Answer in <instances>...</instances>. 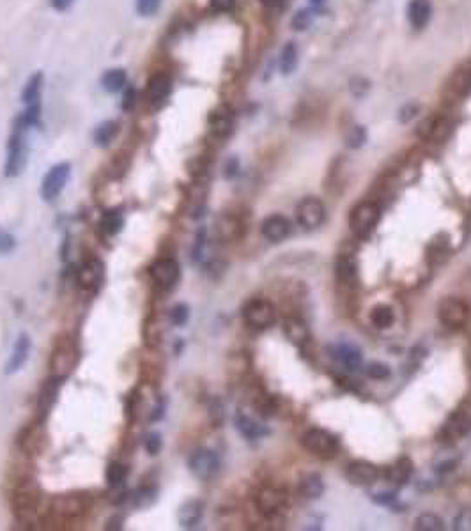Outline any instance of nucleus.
<instances>
[{"mask_svg":"<svg viewBox=\"0 0 471 531\" xmlns=\"http://www.w3.org/2000/svg\"><path fill=\"white\" fill-rule=\"evenodd\" d=\"M381 222V208L372 201L356 204L349 213V229L360 239H367L374 234Z\"/></svg>","mask_w":471,"mask_h":531,"instance_id":"f257e3e1","label":"nucleus"},{"mask_svg":"<svg viewBox=\"0 0 471 531\" xmlns=\"http://www.w3.org/2000/svg\"><path fill=\"white\" fill-rule=\"evenodd\" d=\"M301 446L308 454L316 455L319 458H334L338 454V450H341L338 437L335 434H331L330 430L319 429V427L308 429L301 436Z\"/></svg>","mask_w":471,"mask_h":531,"instance_id":"f03ea898","label":"nucleus"},{"mask_svg":"<svg viewBox=\"0 0 471 531\" xmlns=\"http://www.w3.org/2000/svg\"><path fill=\"white\" fill-rule=\"evenodd\" d=\"M470 317H471V308L464 299L455 298V296H448V298L439 301L438 319H439V323L445 324L446 327L460 330V327L466 326Z\"/></svg>","mask_w":471,"mask_h":531,"instance_id":"7ed1b4c3","label":"nucleus"},{"mask_svg":"<svg viewBox=\"0 0 471 531\" xmlns=\"http://www.w3.org/2000/svg\"><path fill=\"white\" fill-rule=\"evenodd\" d=\"M471 432V413L467 409H455L452 415L446 418V422L443 423L441 430H439L438 441L439 443L446 444H455L457 441H460L463 437H466Z\"/></svg>","mask_w":471,"mask_h":531,"instance_id":"20e7f679","label":"nucleus"},{"mask_svg":"<svg viewBox=\"0 0 471 531\" xmlns=\"http://www.w3.org/2000/svg\"><path fill=\"white\" fill-rule=\"evenodd\" d=\"M25 127L16 123L15 131L11 133L8 146V160H6V175L8 177H16L23 172L27 165V146L25 137H23Z\"/></svg>","mask_w":471,"mask_h":531,"instance_id":"39448f33","label":"nucleus"},{"mask_svg":"<svg viewBox=\"0 0 471 531\" xmlns=\"http://www.w3.org/2000/svg\"><path fill=\"white\" fill-rule=\"evenodd\" d=\"M296 220L303 229L316 230L326 220V208L317 196H305L296 206Z\"/></svg>","mask_w":471,"mask_h":531,"instance_id":"423d86ee","label":"nucleus"},{"mask_svg":"<svg viewBox=\"0 0 471 531\" xmlns=\"http://www.w3.org/2000/svg\"><path fill=\"white\" fill-rule=\"evenodd\" d=\"M243 319L248 326L257 327V330H266V327L271 326L276 319L275 306H273V303H269L268 299H250V301L243 306Z\"/></svg>","mask_w":471,"mask_h":531,"instance_id":"0eeeda50","label":"nucleus"},{"mask_svg":"<svg viewBox=\"0 0 471 531\" xmlns=\"http://www.w3.org/2000/svg\"><path fill=\"white\" fill-rule=\"evenodd\" d=\"M13 503H15V513L20 523L32 524L34 520H37L41 503L39 492L30 487H22L16 491Z\"/></svg>","mask_w":471,"mask_h":531,"instance_id":"6e6552de","label":"nucleus"},{"mask_svg":"<svg viewBox=\"0 0 471 531\" xmlns=\"http://www.w3.org/2000/svg\"><path fill=\"white\" fill-rule=\"evenodd\" d=\"M188 468L199 480H211L214 475L220 470V458L213 450L207 448H200V450L193 451L192 457L188 461Z\"/></svg>","mask_w":471,"mask_h":531,"instance_id":"1a4fd4ad","label":"nucleus"},{"mask_svg":"<svg viewBox=\"0 0 471 531\" xmlns=\"http://www.w3.org/2000/svg\"><path fill=\"white\" fill-rule=\"evenodd\" d=\"M69 174H71V167H69V163H59L48 170V174L44 175L43 182H41V189H39L41 196H43L44 201L51 202L61 195L66 182H68Z\"/></svg>","mask_w":471,"mask_h":531,"instance_id":"9d476101","label":"nucleus"},{"mask_svg":"<svg viewBox=\"0 0 471 531\" xmlns=\"http://www.w3.org/2000/svg\"><path fill=\"white\" fill-rule=\"evenodd\" d=\"M255 505L262 516L271 519V517H276L283 512L287 505V496L286 492L276 487H262L255 494Z\"/></svg>","mask_w":471,"mask_h":531,"instance_id":"9b49d317","label":"nucleus"},{"mask_svg":"<svg viewBox=\"0 0 471 531\" xmlns=\"http://www.w3.org/2000/svg\"><path fill=\"white\" fill-rule=\"evenodd\" d=\"M345 478L351 485L358 487H369L374 485L381 478V470L374 466L372 462L367 461H353L345 468Z\"/></svg>","mask_w":471,"mask_h":531,"instance_id":"f8f14e48","label":"nucleus"},{"mask_svg":"<svg viewBox=\"0 0 471 531\" xmlns=\"http://www.w3.org/2000/svg\"><path fill=\"white\" fill-rule=\"evenodd\" d=\"M151 277L160 287H174L179 282V278H181V266L172 257L158 258L151 266Z\"/></svg>","mask_w":471,"mask_h":531,"instance_id":"ddd939ff","label":"nucleus"},{"mask_svg":"<svg viewBox=\"0 0 471 531\" xmlns=\"http://www.w3.org/2000/svg\"><path fill=\"white\" fill-rule=\"evenodd\" d=\"M105 280V266L98 258H89L80 266L76 273V282L85 291H98L99 285Z\"/></svg>","mask_w":471,"mask_h":531,"instance_id":"4468645a","label":"nucleus"},{"mask_svg":"<svg viewBox=\"0 0 471 531\" xmlns=\"http://www.w3.org/2000/svg\"><path fill=\"white\" fill-rule=\"evenodd\" d=\"M76 363V349L71 342L59 344L57 349L54 351L51 356V370L54 375H61V377H68L69 372L73 370Z\"/></svg>","mask_w":471,"mask_h":531,"instance_id":"2eb2a0df","label":"nucleus"},{"mask_svg":"<svg viewBox=\"0 0 471 531\" xmlns=\"http://www.w3.org/2000/svg\"><path fill=\"white\" fill-rule=\"evenodd\" d=\"M328 351L331 353V358L337 360L342 367H345L348 370H356V368L362 367L363 354L355 344L351 342H341L334 344V346L328 347Z\"/></svg>","mask_w":471,"mask_h":531,"instance_id":"dca6fc26","label":"nucleus"},{"mask_svg":"<svg viewBox=\"0 0 471 531\" xmlns=\"http://www.w3.org/2000/svg\"><path fill=\"white\" fill-rule=\"evenodd\" d=\"M262 236L271 243H280V241L287 239L290 234V222L287 216L283 215H269L266 216L264 222L261 225Z\"/></svg>","mask_w":471,"mask_h":531,"instance_id":"f3484780","label":"nucleus"},{"mask_svg":"<svg viewBox=\"0 0 471 531\" xmlns=\"http://www.w3.org/2000/svg\"><path fill=\"white\" fill-rule=\"evenodd\" d=\"M335 270H337V282L341 287L355 289L356 280H358V264L353 255L342 254L338 257Z\"/></svg>","mask_w":471,"mask_h":531,"instance_id":"a211bd4d","label":"nucleus"},{"mask_svg":"<svg viewBox=\"0 0 471 531\" xmlns=\"http://www.w3.org/2000/svg\"><path fill=\"white\" fill-rule=\"evenodd\" d=\"M64 379L66 377H61V375H51L43 385V388L39 392V401H37V409H39L41 415H48L50 409L54 408L55 401H57L59 389H61Z\"/></svg>","mask_w":471,"mask_h":531,"instance_id":"6ab92c4d","label":"nucleus"},{"mask_svg":"<svg viewBox=\"0 0 471 531\" xmlns=\"http://www.w3.org/2000/svg\"><path fill=\"white\" fill-rule=\"evenodd\" d=\"M432 16L431 0H410L408 4V20L413 29H424Z\"/></svg>","mask_w":471,"mask_h":531,"instance_id":"aec40b11","label":"nucleus"},{"mask_svg":"<svg viewBox=\"0 0 471 531\" xmlns=\"http://www.w3.org/2000/svg\"><path fill=\"white\" fill-rule=\"evenodd\" d=\"M234 425H236V429H238V432H240L243 437H247L248 441L261 439V437L268 436L269 434V430L266 429L264 425L257 423L254 418L245 415V413H236Z\"/></svg>","mask_w":471,"mask_h":531,"instance_id":"412c9836","label":"nucleus"},{"mask_svg":"<svg viewBox=\"0 0 471 531\" xmlns=\"http://www.w3.org/2000/svg\"><path fill=\"white\" fill-rule=\"evenodd\" d=\"M30 353V337L27 333H22L18 337L15 344V349H13L11 356H9L8 363H6V374H15L20 368L25 365V361L29 360Z\"/></svg>","mask_w":471,"mask_h":531,"instance_id":"4be33fe9","label":"nucleus"},{"mask_svg":"<svg viewBox=\"0 0 471 531\" xmlns=\"http://www.w3.org/2000/svg\"><path fill=\"white\" fill-rule=\"evenodd\" d=\"M283 335L287 337V340L294 344V346H305V344L310 342V330H308L307 324L303 323L298 317H289V319L283 323Z\"/></svg>","mask_w":471,"mask_h":531,"instance_id":"5701e85b","label":"nucleus"},{"mask_svg":"<svg viewBox=\"0 0 471 531\" xmlns=\"http://www.w3.org/2000/svg\"><path fill=\"white\" fill-rule=\"evenodd\" d=\"M171 89H172V80L169 78V75H165V73L152 75L147 82V96L152 103L165 101L167 96L171 94Z\"/></svg>","mask_w":471,"mask_h":531,"instance_id":"b1692460","label":"nucleus"},{"mask_svg":"<svg viewBox=\"0 0 471 531\" xmlns=\"http://www.w3.org/2000/svg\"><path fill=\"white\" fill-rule=\"evenodd\" d=\"M204 503L200 499H190L183 503L178 512V520L183 527H195L202 520Z\"/></svg>","mask_w":471,"mask_h":531,"instance_id":"393cba45","label":"nucleus"},{"mask_svg":"<svg viewBox=\"0 0 471 531\" xmlns=\"http://www.w3.org/2000/svg\"><path fill=\"white\" fill-rule=\"evenodd\" d=\"M300 494L305 499H319L324 494V482L319 473H308L301 478L300 487H298Z\"/></svg>","mask_w":471,"mask_h":531,"instance_id":"a878e982","label":"nucleus"},{"mask_svg":"<svg viewBox=\"0 0 471 531\" xmlns=\"http://www.w3.org/2000/svg\"><path fill=\"white\" fill-rule=\"evenodd\" d=\"M411 475H413V462L408 457L399 458V461H397L393 466L388 468L386 471L388 480L396 485H404L406 482H410Z\"/></svg>","mask_w":471,"mask_h":531,"instance_id":"bb28decb","label":"nucleus"},{"mask_svg":"<svg viewBox=\"0 0 471 531\" xmlns=\"http://www.w3.org/2000/svg\"><path fill=\"white\" fill-rule=\"evenodd\" d=\"M124 227V215L121 209H109L103 213L102 220H99V230L106 236H116L123 230Z\"/></svg>","mask_w":471,"mask_h":531,"instance_id":"cd10ccee","label":"nucleus"},{"mask_svg":"<svg viewBox=\"0 0 471 531\" xmlns=\"http://www.w3.org/2000/svg\"><path fill=\"white\" fill-rule=\"evenodd\" d=\"M218 234H220L221 239L225 241H234L240 239L245 232V227L241 223V220H238L236 216H224L218 223Z\"/></svg>","mask_w":471,"mask_h":531,"instance_id":"c85d7f7f","label":"nucleus"},{"mask_svg":"<svg viewBox=\"0 0 471 531\" xmlns=\"http://www.w3.org/2000/svg\"><path fill=\"white\" fill-rule=\"evenodd\" d=\"M209 126L216 137H228L232 133V115L225 110H216L213 112V115L209 117Z\"/></svg>","mask_w":471,"mask_h":531,"instance_id":"c756f323","label":"nucleus"},{"mask_svg":"<svg viewBox=\"0 0 471 531\" xmlns=\"http://www.w3.org/2000/svg\"><path fill=\"white\" fill-rule=\"evenodd\" d=\"M370 323L377 327V330H386L391 324L396 323V312L390 305H376L370 310Z\"/></svg>","mask_w":471,"mask_h":531,"instance_id":"7c9ffc66","label":"nucleus"},{"mask_svg":"<svg viewBox=\"0 0 471 531\" xmlns=\"http://www.w3.org/2000/svg\"><path fill=\"white\" fill-rule=\"evenodd\" d=\"M126 71L123 68H114V70H109L103 75L102 85L106 92H119L126 85Z\"/></svg>","mask_w":471,"mask_h":531,"instance_id":"2f4dec72","label":"nucleus"},{"mask_svg":"<svg viewBox=\"0 0 471 531\" xmlns=\"http://www.w3.org/2000/svg\"><path fill=\"white\" fill-rule=\"evenodd\" d=\"M119 133V124L116 120H105L94 130V142L96 146L106 147Z\"/></svg>","mask_w":471,"mask_h":531,"instance_id":"473e14b6","label":"nucleus"},{"mask_svg":"<svg viewBox=\"0 0 471 531\" xmlns=\"http://www.w3.org/2000/svg\"><path fill=\"white\" fill-rule=\"evenodd\" d=\"M415 530L417 531H443L445 520L434 512H424L415 519Z\"/></svg>","mask_w":471,"mask_h":531,"instance_id":"72a5a7b5","label":"nucleus"},{"mask_svg":"<svg viewBox=\"0 0 471 531\" xmlns=\"http://www.w3.org/2000/svg\"><path fill=\"white\" fill-rule=\"evenodd\" d=\"M41 85H43V75L36 73L29 82H27L25 89H23L22 99L27 106L39 105V94H41Z\"/></svg>","mask_w":471,"mask_h":531,"instance_id":"f704fd0d","label":"nucleus"},{"mask_svg":"<svg viewBox=\"0 0 471 531\" xmlns=\"http://www.w3.org/2000/svg\"><path fill=\"white\" fill-rule=\"evenodd\" d=\"M298 65V48L294 43H287L280 54V71L282 75H290Z\"/></svg>","mask_w":471,"mask_h":531,"instance_id":"c9c22d12","label":"nucleus"},{"mask_svg":"<svg viewBox=\"0 0 471 531\" xmlns=\"http://www.w3.org/2000/svg\"><path fill=\"white\" fill-rule=\"evenodd\" d=\"M126 477H128V468L124 466V464H121V462H110L105 473L106 484L112 485V487H117V485L123 484Z\"/></svg>","mask_w":471,"mask_h":531,"instance_id":"e433bc0d","label":"nucleus"},{"mask_svg":"<svg viewBox=\"0 0 471 531\" xmlns=\"http://www.w3.org/2000/svg\"><path fill=\"white\" fill-rule=\"evenodd\" d=\"M20 446L25 451H37L41 446V432L34 427L25 429V434L20 437Z\"/></svg>","mask_w":471,"mask_h":531,"instance_id":"4c0bfd02","label":"nucleus"},{"mask_svg":"<svg viewBox=\"0 0 471 531\" xmlns=\"http://www.w3.org/2000/svg\"><path fill=\"white\" fill-rule=\"evenodd\" d=\"M367 142V130L363 126H353L345 135V147L360 149Z\"/></svg>","mask_w":471,"mask_h":531,"instance_id":"58836bf2","label":"nucleus"},{"mask_svg":"<svg viewBox=\"0 0 471 531\" xmlns=\"http://www.w3.org/2000/svg\"><path fill=\"white\" fill-rule=\"evenodd\" d=\"M190 319V308L186 303H178V305H174L171 308V323L174 324V326H185L186 323H188Z\"/></svg>","mask_w":471,"mask_h":531,"instance_id":"ea45409f","label":"nucleus"},{"mask_svg":"<svg viewBox=\"0 0 471 531\" xmlns=\"http://www.w3.org/2000/svg\"><path fill=\"white\" fill-rule=\"evenodd\" d=\"M160 6H161V0H137V2H135L137 13L140 16H145V18L156 15L158 9H160Z\"/></svg>","mask_w":471,"mask_h":531,"instance_id":"a19ab883","label":"nucleus"},{"mask_svg":"<svg viewBox=\"0 0 471 531\" xmlns=\"http://www.w3.org/2000/svg\"><path fill=\"white\" fill-rule=\"evenodd\" d=\"M82 505H80V499H76V498H64L61 499V510L59 512L62 513V516L66 517H75L78 516V513H82Z\"/></svg>","mask_w":471,"mask_h":531,"instance_id":"79ce46f5","label":"nucleus"},{"mask_svg":"<svg viewBox=\"0 0 471 531\" xmlns=\"http://www.w3.org/2000/svg\"><path fill=\"white\" fill-rule=\"evenodd\" d=\"M391 370L388 365L384 363H379V361H376V363H370L369 367H367V375L372 379H379V381H383V379L390 377Z\"/></svg>","mask_w":471,"mask_h":531,"instance_id":"37998d69","label":"nucleus"},{"mask_svg":"<svg viewBox=\"0 0 471 531\" xmlns=\"http://www.w3.org/2000/svg\"><path fill=\"white\" fill-rule=\"evenodd\" d=\"M312 20H314V16H312V11L310 9H303V11H298L296 15H294L293 18V29L294 30H305L310 27Z\"/></svg>","mask_w":471,"mask_h":531,"instance_id":"c03bdc74","label":"nucleus"},{"mask_svg":"<svg viewBox=\"0 0 471 531\" xmlns=\"http://www.w3.org/2000/svg\"><path fill=\"white\" fill-rule=\"evenodd\" d=\"M156 499V491L152 487H142L137 491L135 496V505L137 506H149Z\"/></svg>","mask_w":471,"mask_h":531,"instance_id":"a18cd8bd","label":"nucleus"},{"mask_svg":"<svg viewBox=\"0 0 471 531\" xmlns=\"http://www.w3.org/2000/svg\"><path fill=\"white\" fill-rule=\"evenodd\" d=\"M145 450H147L149 455H156L160 454L161 446H164V441H161V436L158 432H151L145 436Z\"/></svg>","mask_w":471,"mask_h":531,"instance_id":"49530a36","label":"nucleus"},{"mask_svg":"<svg viewBox=\"0 0 471 531\" xmlns=\"http://www.w3.org/2000/svg\"><path fill=\"white\" fill-rule=\"evenodd\" d=\"M209 418H211V422L214 423V427H220L221 423H224V418H225L224 406H221V402L218 401V399H214V401L209 404Z\"/></svg>","mask_w":471,"mask_h":531,"instance_id":"de8ad7c7","label":"nucleus"},{"mask_svg":"<svg viewBox=\"0 0 471 531\" xmlns=\"http://www.w3.org/2000/svg\"><path fill=\"white\" fill-rule=\"evenodd\" d=\"M15 248H16L15 236H11V234L6 232V230H0V255L11 254Z\"/></svg>","mask_w":471,"mask_h":531,"instance_id":"09e8293b","label":"nucleus"},{"mask_svg":"<svg viewBox=\"0 0 471 531\" xmlns=\"http://www.w3.org/2000/svg\"><path fill=\"white\" fill-rule=\"evenodd\" d=\"M204 246H206V227H200L199 232H197V236H195V244H193V250H192L193 261H200Z\"/></svg>","mask_w":471,"mask_h":531,"instance_id":"8fccbe9b","label":"nucleus"},{"mask_svg":"<svg viewBox=\"0 0 471 531\" xmlns=\"http://www.w3.org/2000/svg\"><path fill=\"white\" fill-rule=\"evenodd\" d=\"M372 501L381 506H393L397 503V492L396 491L377 492V494L372 496Z\"/></svg>","mask_w":471,"mask_h":531,"instance_id":"3c124183","label":"nucleus"},{"mask_svg":"<svg viewBox=\"0 0 471 531\" xmlns=\"http://www.w3.org/2000/svg\"><path fill=\"white\" fill-rule=\"evenodd\" d=\"M453 530H471V510H464L453 520Z\"/></svg>","mask_w":471,"mask_h":531,"instance_id":"603ef678","label":"nucleus"},{"mask_svg":"<svg viewBox=\"0 0 471 531\" xmlns=\"http://www.w3.org/2000/svg\"><path fill=\"white\" fill-rule=\"evenodd\" d=\"M135 103H137V91H135L133 87H130L126 91V94H124V99H123L124 112H130V110L135 106Z\"/></svg>","mask_w":471,"mask_h":531,"instance_id":"864d4df0","label":"nucleus"},{"mask_svg":"<svg viewBox=\"0 0 471 531\" xmlns=\"http://www.w3.org/2000/svg\"><path fill=\"white\" fill-rule=\"evenodd\" d=\"M238 170H240V161L236 160V158H231V160L225 163L224 167V175L227 179H232L236 174H238Z\"/></svg>","mask_w":471,"mask_h":531,"instance_id":"5fc2aeb1","label":"nucleus"},{"mask_svg":"<svg viewBox=\"0 0 471 531\" xmlns=\"http://www.w3.org/2000/svg\"><path fill=\"white\" fill-rule=\"evenodd\" d=\"M236 0H211V6H213L216 11H231L234 8Z\"/></svg>","mask_w":471,"mask_h":531,"instance_id":"6e6d98bb","label":"nucleus"},{"mask_svg":"<svg viewBox=\"0 0 471 531\" xmlns=\"http://www.w3.org/2000/svg\"><path fill=\"white\" fill-rule=\"evenodd\" d=\"M164 415H165V399H161L160 404H158L154 409H152L151 422H158V420L164 418Z\"/></svg>","mask_w":471,"mask_h":531,"instance_id":"4d7b16f0","label":"nucleus"},{"mask_svg":"<svg viewBox=\"0 0 471 531\" xmlns=\"http://www.w3.org/2000/svg\"><path fill=\"white\" fill-rule=\"evenodd\" d=\"M124 519L121 516H114L106 520V530H123Z\"/></svg>","mask_w":471,"mask_h":531,"instance_id":"13d9d810","label":"nucleus"},{"mask_svg":"<svg viewBox=\"0 0 471 531\" xmlns=\"http://www.w3.org/2000/svg\"><path fill=\"white\" fill-rule=\"evenodd\" d=\"M415 112H417V108H415V106H406V108L400 110V117H399V119L403 120V123H408V120H410L411 117H413Z\"/></svg>","mask_w":471,"mask_h":531,"instance_id":"bf43d9fd","label":"nucleus"},{"mask_svg":"<svg viewBox=\"0 0 471 531\" xmlns=\"http://www.w3.org/2000/svg\"><path fill=\"white\" fill-rule=\"evenodd\" d=\"M71 4L73 0H51V6H54L55 9H59V11H64V9H68Z\"/></svg>","mask_w":471,"mask_h":531,"instance_id":"052dcab7","label":"nucleus"},{"mask_svg":"<svg viewBox=\"0 0 471 531\" xmlns=\"http://www.w3.org/2000/svg\"><path fill=\"white\" fill-rule=\"evenodd\" d=\"M262 6H268V8H275V6H280L283 0H259Z\"/></svg>","mask_w":471,"mask_h":531,"instance_id":"680f3d73","label":"nucleus"},{"mask_svg":"<svg viewBox=\"0 0 471 531\" xmlns=\"http://www.w3.org/2000/svg\"><path fill=\"white\" fill-rule=\"evenodd\" d=\"M312 4H316V6H321L324 2V0H310Z\"/></svg>","mask_w":471,"mask_h":531,"instance_id":"e2e57ef3","label":"nucleus"}]
</instances>
